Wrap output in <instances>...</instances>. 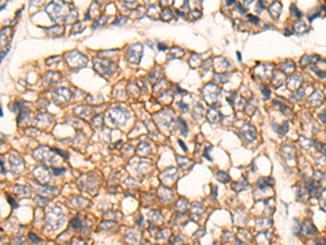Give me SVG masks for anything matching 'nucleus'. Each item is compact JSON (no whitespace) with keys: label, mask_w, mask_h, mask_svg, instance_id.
<instances>
[{"label":"nucleus","mask_w":326,"mask_h":245,"mask_svg":"<svg viewBox=\"0 0 326 245\" xmlns=\"http://www.w3.org/2000/svg\"><path fill=\"white\" fill-rule=\"evenodd\" d=\"M64 214L63 211L60 209L59 206L52 207L50 210H48L47 212V226H49L52 229L57 230L59 229L61 226L63 224L64 221Z\"/></svg>","instance_id":"1"},{"label":"nucleus","mask_w":326,"mask_h":245,"mask_svg":"<svg viewBox=\"0 0 326 245\" xmlns=\"http://www.w3.org/2000/svg\"><path fill=\"white\" fill-rule=\"evenodd\" d=\"M95 68L97 69L99 73L104 74V75H109L114 72V68H115V64H114L112 61L106 60V59H95Z\"/></svg>","instance_id":"2"},{"label":"nucleus","mask_w":326,"mask_h":245,"mask_svg":"<svg viewBox=\"0 0 326 245\" xmlns=\"http://www.w3.org/2000/svg\"><path fill=\"white\" fill-rule=\"evenodd\" d=\"M108 121L113 125H124L126 122V116L125 112H123L121 109L114 108L108 111Z\"/></svg>","instance_id":"3"},{"label":"nucleus","mask_w":326,"mask_h":245,"mask_svg":"<svg viewBox=\"0 0 326 245\" xmlns=\"http://www.w3.org/2000/svg\"><path fill=\"white\" fill-rule=\"evenodd\" d=\"M34 174L38 179L39 182L42 183H48L50 180L49 171L45 167H37L36 169L34 170Z\"/></svg>","instance_id":"4"},{"label":"nucleus","mask_w":326,"mask_h":245,"mask_svg":"<svg viewBox=\"0 0 326 245\" xmlns=\"http://www.w3.org/2000/svg\"><path fill=\"white\" fill-rule=\"evenodd\" d=\"M71 228L72 229H74L75 231H80V232H83L84 229L85 228H87L85 226V221L82 219H80V217H75V218H73L72 220H71V223H70Z\"/></svg>","instance_id":"5"},{"label":"nucleus","mask_w":326,"mask_h":245,"mask_svg":"<svg viewBox=\"0 0 326 245\" xmlns=\"http://www.w3.org/2000/svg\"><path fill=\"white\" fill-rule=\"evenodd\" d=\"M139 233L136 231H128L125 235V241L128 245H136L139 241Z\"/></svg>","instance_id":"6"},{"label":"nucleus","mask_w":326,"mask_h":245,"mask_svg":"<svg viewBox=\"0 0 326 245\" xmlns=\"http://www.w3.org/2000/svg\"><path fill=\"white\" fill-rule=\"evenodd\" d=\"M159 195H160V198L162 199L163 202H170L173 199V194L168 188H159Z\"/></svg>","instance_id":"7"},{"label":"nucleus","mask_w":326,"mask_h":245,"mask_svg":"<svg viewBox=\"0 0 326 245\" xmlns=\"http://www.w3.org/2000/svg\"><path fill=\"white\" fill-rule=\"evenodd\" d=\"M10 164H11V167H12V169L14 170H21L23 169V161H22L19 157H13L11 156L10 158Z\"/></svg>","instance_id":"8"},{"label":"nucleus","mask_w":326,"mask_h":245,"mask_svg":"<svg viewBox=\"0 0 326 245\" xmlns=\"http://www.w3.org/2000/svg\"><path fill=\"white\" fill-rule=\"evenodd\" d=\"M13 190L15 191V193L19 196H27L29 194V190L26 186H22V185H16L14 186Z\"/></svg>","instance_id":"9"},{"label":"nucleus","mask_w":326,"mask_h":245,"mask_svg":"<svg viewBox=\"0 0 326 245\" xmlns=\"http://www.w3.org/2000/svg\"><path fill=\"white\" fill-rule=\"evenodd\" d=\"M177 162H178V166L182 168H187L188 167V164H192V161L190 160H188L187 158H185V157H181V156H177Z\"/></svg>","instance_id":"10"},{"label":"nucleus","mask_w":326,"mask_h":245,"mask_svg":"<svg viewBox=\"0 0 326 245\" xmlns=\"http://www.w3.org/2000/svg\"><path fill=\"white\" fill-rule=\"evenodd\" d=\"M187 206H188V204H187V202L185 201V199H181V201H178L177 203H176V209L178 211H185L187 210Z\"/></svg>","instance_id":"11"},{"label":"nucleus","mask_w":326,"mask_h":245,"mask_svg":"<svg viewBox=\"0 0 326 245\" xmlns=\"http://www.w3.org/2000/svg\"><path fill=\"white\" fill-rule=\"evenodd\" d=\"M104 227H107L106 230H112L114 227H117V223H115V222H112V221H104L99 226V229H100V228H104Z\"/></svg>","instance_id":"12"},{"label":"nucleus","mask_w":326,"mask_h":245,"mask_svg":"<svg viewBox=\"0 0 326 245\" xmlns=\"http://www.w3.org/2000/svg\"><path fill=\"white\" fill-rule=\"evenodd\" d=\"M40 193H44V194H53L54 192H57V188H50V186H40V191H39Z\"/></svg>","instance_id":"13"},{"label":"nucleus","mask_w":326,"mask_h":245,"mask_svg":"<svg viewBox=\"0 0 326 245\" xmlns=\"http://www.w3.org/2000/svg\"><path fill=\"white\" fill-rule=\"evenodd\" d=\"M178 121L181 123H179V125H181V133L183 136H186L187 135V132H188V129H187V124L185 123V121H183L182 119H178Z\"/></svg>","instance_id":"14"},{"label":"nucleus","mask_w":326,"mask_h":245,"mask_svg":"<svg viewBox=\"0 0 326 245\" xmlns=\"http://www.w3.org/2000/svg\"><path fill=\"white\" fill-rule=\"evenodd\" d=\"M217 179L223 183H226L228 180H229L228 175L226 174V173H224V172H219V173H217Z\"/></svg>","instance_id":"15"},{"label":"nucleus","mask_w":326,"mask_h":245,"mask_svg":"<svg viewBox=\"0 0 326 245\" xmlns=\"http://www.w3.org/2000/svg\"><path fill=\"white\" fill-rule=\"evenodd\" d=\"M48 199L47 198H44V197H40V196H37L36 198H35V203L38 204V205H40V206H45V205H47L48 204Z\"/></svg>","instance_id":"16"},{"label":"nucleus","mask_w":326,"mask_h":245,"mask_svg":"<svg viewBox=\"0 0 326 245\" xmlns=\"http://www.w3.org/2000/svg\"><path fill=\"white\" fill-rule=\"evenodd\" d=\"M29 240H31L33 243H39V242H42V239H39V237L37 236V235L34 234V233H29Z\"/></svg>","instance_id":"17"},{"label":"nucleus","mask_w":326,"mask_h":245,"mask_svg":"<svg viewBox=\"0 0 326 245\" xmlns=\"http://www.w3.org/2000/svg\"><path fill=\"white\" fill-rule=\"evenodd\" d=\"M52 171L54 172V174L56 175H60V174H62V173H64L65 169H56V168H52Z\"/></svg>","instance_id":"18"},{"label":"nucleus","mask_w":326,"mask_h":245,"mask_svg":"<svg viewBox=\"0 0 326 245\" xmlns=\"http://www.w3.org/2000/svg\"><path fill=\"white\" fill-rule=\"evenodd\" d=\"M7 198H8V201H9V203H10V205H11V206H12V207H14V208H16V207H18V205H16V203H15V202H14V199H12V198H11V196H8V197H7Z\"/></svg>","instance_id":"19"},{"label":"nucleus","mask_w":326,"mask_h":245,"mask_svg":"<svg viewBox=\"0 0 326 245\" xmlns=\"http://www.w3.org/2000/svg\"><path fill=\"white\" fill-rule=\"evenodd\" d=\"M248 18H249V19H250V21H251V22H253V23H254V24L259 23V20H258V18H256V16H250V14H249V16H248Z\"/></svg>","instance_id":"20"},{"label":"nucleus","mask_w":326,"mask_h":245,"mask_svg":"<svg viewBox=\"0 0 326 245\" xmlns=\"http://www.w3.org/2000/svg\"><path fill=\"white\" fill-rule=\"evenodd\" d=\"M291 8H293V12L295 13V14H297V16H301V12H299V11H297V9H296V7H295V5H293Z\"/></svg>","instance_id":"21"},{"label":"nucleus","mask_w":326,"mask_h":245,"mask_svg":"<svg viewBox=\"0 0 326 245\" xmlns=\"http://www.w3.org/2000/svg\"><path fill=\"white\" fill-rule=\"evenodd\" d=\"M178 144H179V146H181L182 148H183V150H184V151H187L186 146H185V145H184V143H183V142H182V141H178Z\"/></svg>","instance_id":"22"},{"label":"nucleus","mask_w":326,"mask_h":245,"mask_svg":"<svg viewBox=\"0 0 326 245\" xmlns=\"http://www.w3.org/2000/svg\"><path fill=\"white\" fill-rule=\"evenodd\" d=\"M53 5H54V8H56V10H57V5H56V3H54V2H53ZM60 9H61V5H58V10H60ZM59 13H60V11H58V20H59V18H60Z\"/></svg>","instance_id":"23"},{"label":"nucleus","mask_w":326,"mask_h":245,"mask_svg":"<svg viewBox=\"0 0 326 245\" xmlns=\"http://www.w3.org/2000/svg\"><path fill=\"white\" fill-rule=\"evenodd\" d=\"M73 245H86L84 242H80V241H75V242H73Z\"/></svg>","instance_id":"24"},{"label":"nucleus","mask_w":326,"mask_h":245,"mask_svg":"<svg viewBox=\"0 0 326 245\" xmlns=\"http://www.w3.org/2000/svg\"><path fill=\"white\" fill-rule=\"evenodd\" d=\"M5 167H3V162L1 161V174H5Z\"/></svg>","instance_id":"25"},{"label":"nucleus","mask_w":326,"mask_h":245,"mask_svg":"<svg viewBox=\"0 0 326 245\" xmlns=\"http://www.w3.org/2000/svg\"><path fill=\"white\" fill-rule=\"evenodd\" d=\"M237 58H238L239 60H241V55H240V52H237Z\"/></svg>","instance_id":"26"}]
</instances>
